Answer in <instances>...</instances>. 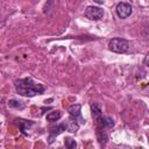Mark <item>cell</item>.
I'll return each instance as SVG.
<instances>
[{
    "label": "cell",
    "mask_w": 149,
    "mask_h": 149,
    "mask_svg": "<svg viewBox=\"0 0 149 149\" xmlns=\"http://www.w3.org/2000/svg\"><path fill=\"white\" fill-rule=\"evenodd\" d=\"M15 90L22 97H34L36 94H42L44 92V86L28 77L15 80Z\"/></svg>",
    "instance_id": "1"
},
{
    "label": "cell",
    "mask_w": 149,
    "mask_h": 149,
    "mask_svg": "<svg viewBox=\"0 0 149 149\" xmlns=\"http://www.w3.org/2000/svg\"><path fill=\"white\" fill-rule=\"evenodd\" d=\"M109 50H112L113 52H118V54H123L126 51H128L129 49V43L127 40L125 38H120V37H115L112 38L109 44Z\"/></svg>",
    "instance_id": "2"
},
{
    "label": "cell",
    "mask_w": 149,
    "mask_h": 149,
    "mask_svg": "<svg viewBox=\"0 0 149 149\" xmlns=\"http://www.w3.org/2000/svg\"><path fill=\"white\" fill-rule=\"evenodd\" d=\"M85 16L90 20L93 21H98L104 16V10L100 7H95V6H87L85 9Z\"/></svg>",
    "instance_id": "3"
},
{
    "label": "cell",
    "mask_w": 149,
    "mask_h": 149,
    "mask_svg": "<svg viewBox=\"0 0 149 149\" xmlns=\"http://www.w3.org/2000/svg\"><path fill=\"white\" fill-rule=\"evenodd\" d=\"M133 12V8L127 2H120L116 6V14L120 19H127Z\"/></svg>",
    "instance_id": "4"
},
{
    "label": "cell",
    "mask_w": 149,
    "mask_h": 149,
    "mask_svg": "<svg viewBox=\"0 0 149 149\" xmlns=\"http://www.w3.org/2000/svg\"><path fill=\"white\" fill-rule=\"evenodd\" d=\"M107 128L102 125H97V139H98V142L100 144H105L107 141H108V134H107Z\"/></svg>",
    "instance_id": "5"
},
{
    "label": "cell",
    "mask_w": 149,
    "mask_h": 149,
    "mask_svg": "<svg viewBox=\"0 0 149 149\" xmlns=\"http://www.w3.org/2000/svg\"><path fill=\"white\" fill-rule=\"evenodd\" d=\"M64 125H65L66 130H69V132H71V133H76V132L78 130V128H79V123L77 122L76 118L72 116V115H70V118L66 119V121L64 122Z\"/></svg>",
    "instance_id": "6"
},
{
    "label": "cell",
    "mask_w": 149,
    "mask_h": 149,
    "mask_svg": "<svg viewBox=\"0 0 149 149\" xmlns=\"http://www.w3.org/2000/svg\"><path fill=\"white\" fill-rule=\"evenodd\" d=\"M66 128H65V125L64 123H61V125H57V126H55V127H51L50 128V143L54 141L52 139L55 137V136H57V135H59L61 133H63L64 130H65Z\"/></svg>",
    "instance_id": "7"
},
{
    "label": "cell",
    "mask_w": 149,
    "mask_h": 149,
    "mask_svg": "<svg viewBox=\"0 0 149 149\" xmlns=\"http://www.w3.org/2000/svg\"><path fill=\"white\" fill-rule=\"evenodd\" d=\"M91 114H92V118L95 120V122L99 121L102 118V115H101V108H100V106L98 104H92L91 105Z\"/></svg>",
    "instance_id": "8"
},
{
    "label": "cell",
    "mask_w": 149,
    "mask_h": 149,
    "mask_svg": "<svg viewBox=\"0 0 149 149\" xmlns=\"http://www.w3.org/2000/svg\"><path fill=\"white\" fill-rule=\"evenodd\" d=\"M80 109H81V105L80 104H73L68 108V112L70 115L77 118H80Z\"/></svg>",
    "instance_id": "9"
},
{
    "label": "cell",
    "mask_w": 149,
    "mask_h": 149,
    "mask_svg": "<svg viewBox=\"0 0 149 149\" xmlns=\"http://www.w3.org/2000/svg\"><path fill=\"white\" fill-rule=\"evenodd\" d=\"M16 121H17V125L20 126V129H21V132L23 134H26V130H28L33 126V122L31 121H27V120H22V119H19Z\"/></svg>",
    "instance_id": "10"
},
{
    "label": "cell",
    "mask_w": 149,
    "mask_h": 149,
    "mask_svg": "<svg viewBox=\"0 0 149 149\" xmlns=\"http://www.w3.org/2000/svg\"><path fill=\"white\" fill-rule=\"evenodd\" d=\"M61 116H62V112L61 111H51V112H49L48 114H47V120L48 121H57V120H59L61 119Z\"/></svg>",
    "instance_id": "11"
},
{
    "label": "cell",
    "mask_w": 149,
    "mask_h": 149,
    "mask_svg": "<svg viewBox=\"0 0 149 149\" xmlns=\"http://www.w3.org/2000/svg\"><path fill=\"white\" fill-rule=\"evenodd\" d=\"M8 106L9 107H13V108H16V109H23L24 108V104L22 101H19V100H9L8 101Z\"/></svg>",
    "instance_id": "12"
},
{
    "label": "cell",
    "mask_w": 149,
    "mask_h": 149,
    "mask_svg": "<svg viewBox=\"0 0 149 149\" xmlns=\"http://www.w3.org/2000/svg\"><path fill=\"white\" fill-rule=\"evenodd\" d=\"M64 144H65V147L69 148V149H74V148L77 147L76 141H74L73 139H71V137H65V139H64Z\"/></svg>",
    "instance_id": "13"
},
{
    "label": "cell",
    "mask_w": 149,
    "mask_h": 149,
    "mask_svg": "<svg viewBox=\"0 0 149 149\" xmlns=\"http://www.w3.org/2000/svg\"><path fill=\"white\" fill-rule=\"evenodd\" d=\"M104 125L106 128H112L114 126V121L109 116H106V118H104Z\"/></svg>",
    "instance_id": "14"
},
{
    "label": "cell",
    "mask_w": 149,
    "mask_h": 149,
    "mask_svg": "<svg viewBox=\"0 0 149 149\" xmlns=\"http://www.w3.org/2000/svg\"><path fill=\"white\" fill-rule=\"evenodd\" d=\"M142 34H143V36L149 41V27L144 28V29H143V31H142Z\"/></svg>",
    "instance_id": "15"
},
{
    "label": "cell",
    "mask_w": 149,
    "mask_h": 149,
    "mask_svg": "<svg viewBox=\"0 0 149 149\" xmlns=\"http://www.w3.org/2000/svg\"><path fill=\"white\" fill-rule=\"evenodd\" d=\"M143 63H144V65L149 66V52L146 55V57H144V59H143Z\"/></svg>",
    "instance_id": "16"
},
{
    "label": "cell",
    "mask_w": 149,
    "mask_h": 149,
    "mask_svg": "<svg viewBox=\"0 0 149 149\" xmlns=\"http://www.w3.org/2000/svg\"><path fill=\"white\" fill-rule=\"evenodd\" d=\"M94 2H97V3H99V5H101V3H104V1L105 0H93Z\"/></svg>",
    "instance_id": "17"
}]
</instances>
